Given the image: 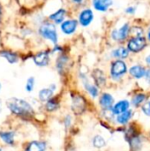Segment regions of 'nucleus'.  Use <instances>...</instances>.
I'll list each match as a JSON object with an SVG mask.
<instances>
[{
  "label": "nucleus",
  "mask_w": 150,
  "mask_h": 151,
  "mask_svg": "<svg viewBox=\"0 0 150 151\" xmlns=\"http://www.w3.org/2000/svg\"><path fill=\"white\" fill-rule=\"evenodd\" d=\"M4 106L11 116L24 121H31L36 116L35 107L25 98L10 97L4 101Z\"/></svg>",
  "instance_id": "nucleus-1"
},
{
  "label": "nucleus",
  "mask_w": 150,
  "mask_h": 151,
  "mask_svg": "<svg viewBox=\"0 0 150 151\" xmlns=\"http://www.w3.org/2000/svg\"><path fill=\"white\" fill-rule=\"evenodd\" d=\"M70 110L72 114L75 116H81L87 111L88 101L84 94L77 91H70Z\"/></svg>",
  "instance_id": "nucleus-2"
},
{
  "label": "nucleus",
  "mask_w": 150,
  "mask_h": 151,
  "mask_svg": "<svg viewBox=\"0 0 150 151\" xmlns=\"http://www.w3.org/2000/svg\"><path fill=\"white\" fill-rule=\"evenodd\" d=\"M79 79L81 83V86L85 91V93L92 99L98 98L100 95V88H97L93 81L89 79L87 73H84L82 71H80L79 73Z\"/></svg>",
  "instance_id": "nucleus-3"
},
{
  "label": "nucleus",
  "mask_w": 150,
  "mask_h": 151,
  "mask_svg": "<svg viewBox=\"0 0 150 151\" xmlns=\"http://www.w3.org/2000/svg\"><path fill=\"white\" fill-rule=\"evenodd\" d=\"M39 35L45 40L50 41L54 45L57 44L58 35L53 23H44L39 27Z\"/></svg>",
  "instance_id": "nucleus-4"
},
{
  "label": "nucleus",
  "mask_w": 150,
  "mask_h": 151,
  "mask_svg": "<svg viewBox=\"0 0 150 151\" xmlns=\"http://www.w3.org/2000/svg\"><path fill=\"white\" fill-rule=\"evenodd\" d=\"M62 106L61 96L58 94H55L50 99H49L46 103L42 104V108L43 111L48 114H53L57 112Z\"/></svg>",
  "instance_id": "nucleus-5"
},
{
  "label": "nucleus",
  "mask_w": 150,
  "mask_h": 151,
  "mask_svg": "<svg viewBox=\"0 0 150 151\" xmlns=\"http://www.w3.org/2000/svg\"><path fill=\"white\" fill-rule=\"evenodd\" d=\"M17 132L13 129L0 130V143L7 147H15L17 143Z\"/></svg>",
  "instance_id": "nucleus-6"
},
{
  "label": "nucleus",
  "mask_w": 150,
  "mask_h": 151,
  "mask_svg": "<svg viewBox=\"0 0 150 151\" xmlns=\"http://www.w3.org/2000/svg\"><path fill=\"white\" fill-rule=\"evenodd\" d=\"M127 72V66L126 64L121 60L117 59L114 62H112L111 65V77L114 81H118L124 74H126Z\"/></svg>",
  "instance_id": "nucleus-7"
},
{
  "label": "nucleus",
  "mask_w": 150,
  "mask_h": 151,
  "mask_svg": "<svg viewBox=\"0 0 150 151\" xmlns=\"http://www.w3.org/2000/svg\"><path fill=\"white\" fill-rule=\"evenodd\" d=\"M48 150V143L43 140H31L27 142L22 151H47Z\"/></svg>",
  "instance_id": "nucleus-8"
},
{
  "label": "nucleus",
  "mask_w": 150,
  "mask_h": 151,
  "mask_svg": "<svg viewBox=\"0 0 150 151\" xmlns=\"http://www.w3.org/2000/svg\"><path fill=\"white\" fill-rule=\"evenodd\" d=\"M70 65V58L65 54H59L56 59V70L60 75H64L69 69Z\"/></svg>",
  "instance_id": "nucleus-9"
},
{
  "label": "nucleus",
  "mask_w": 150,
  "mask_h": 151,
  "mask_svg": "<svg viewBox=\"0 0 150 151\" xmlns=\"http://www.w3.org/2000/svg\"><path fill=\"white\" fill-rule=\"evenodd\" d=\"M33 62L38 67H46L50 63V55L47 50H41L33 56Z\"/></svg>",
  "instance_id": "nucleus-10"
},
{
  "label": "nucleus",
  "mask_w": 150,
  "mask_h": 151,
  "mask_svg": "<svg viewBox=\"0 0 150 151\" xmlns=\"http://www.w3.org/2000/svg\"><path fill=\"white\" fill-rule=\"evenodd\" d=\"M147 45L146 38L143 36H134L128 42V50L132 52H139L142 50Z\"/></svg>",
  "instance_id": "nucleus-11"
},
{
  "label": "nucleus",
  "mask_w": 150,
  "mask_h": 151,
  "mask_svg": "<svg viewBox=\"0 0 150 151\" xmlns=\"http://www.w3.org/2000/svg\"><path fill=\"white\" fill-rule=\"evenodd\" d=\"M91 79L93 83L99 88L105 87L107 83V78L105 73L101 69H95L91 73Z\"/></svg>",
  "instance_id": "nucleus-12"
},
{
  "label": "nucleus",
  "mask_w": 150,
  "mask_h": 151,
  "mask_svg": "<svg viewBox=\"0 0 150 151\" xmlns=\"http://www.w3.org/2000/svg\"><path fill=\"white\" fill-rule=\"evenodd\" d=\"M78 20L76 19H67L64 20L60 24V29L64 35H72L75 33V31L78 28Z\"/></svg>",
  "instance_id": "nucleus-13"
},
{
  "label": "nucleus",
  "mask_w": 150,
  "mask_h": 151,
  "mask_svg": "<svg viewBox=\"0 0 150 151\" xmlns=\"http://www.w3.org/2000/svg\"><path fill=\"white\" fill-rule=\"evenodd\" d=\"M98 104L102 110H111L114 105V97L110 93H103L98 96Z\"/></svg>",
  "instance_id": "nucleus-14"
},
{
  "label": "nucleus",
  "mask_w": 150,
  "mask_h": 151,
  "mask_svg": "<svg viewBox=\"0 0 150 151\" xmlns=\"http://www.w3.org/2000/svg\"><path fill=\"white\" fill-rule=\"evenodd\" d=\"M130 32V27L129 24L123 25L119 29H114L111 33V37L114 41L121 42L126 39Z\"/></svg>",
  "instance_id": "nucleus-15"
},
{
  "label": "nucleus",
  "mask_w": 150,
  "mask_h": 151,
  "mask_svg": "<svg viewBox=\"0 0 150 151\" xmlns=\"http://www.w3.org/2000/svg\"><path fill=\"white\" fill-rule=\"evenodd\" d=\"M94 19V13L91 9H84L79 14L78 23L82 27H88Z\"/></svg>",
  "instance_id": "nucleus-16"
},
{
  "label": "nucleus",
  "mask_w": 150,
  "mask_h": 151,
  "mask_svg": "<svg viewBox=\"0 0 150 151\" xmlns=\"http://www.w3.org/2000/svg\"><path fill=\"white\" fill-rule=\"evenodd\" d=\"M55 95V93L50 90V88L49 87H44L42 88L38 92H37V101L41 104H43L44 103H46L49 99H50L53 96Z\"/></svg>",
  "instance_id": "nucleus-17"
},
{
  "label": "nucleus",
  "mask_w": 150,
  "mask_h": 151,
  "mask_svg": "<svg viewBox=\"0 0 150 151\" xmlns=\"http://www.w3.org/2000/svg\"><path fill=\"white\" fill-rule=\"evenodd\" d=\"M129 106H130V103L127 100H121V101H118V103L114 104V105L111 108V111L115 116H117V115H119V114L128 111Z\"/></svg>",
  "instance_id": "nucleus-18"
},
{
  "label": "nucleus",
  "mask_w": 150,
  "mask_h": 151,
  "mask_svg": "<svg viewBox=\"0 0 150 151\" xmlns=\"http://www.w3.org/2000/svg\"><path fill=\"white\" fill-rule=\"evenodd\" d=\"M0 57L4 58L11 65L17 64L19 61V57L17 53L11 51V50H0Z\"/></svg>",
  "instance_id": "nucleus-19"
},
{
  "label": "nucleus",
  "mask_w": 150,
  "mask_h": 151,
  "mask_svg": "<svg viewBox=\"0 0 150 151\" xmlns=\"http://www.w3.org/2000/svg\"><path fill=\"white\" fill-rule=\"evenodd\" d=\"M65 16H66V11L65 9L61 8V9H58L57 11H56L55 12L51 13L49 16V19L54 24H61L65 20Z\"/></svg>",
  "instance_id": "nucleus-20"
},
{
  "label": "nucleus",
  "mask_w": 150,
  "mask_h": 151,
  "mask_svg": "<svg viewBox=\"0 0 150 151\" xmlns=\"http://www.w3.org/2000/svg\"><path fill=\"white\" fill-rule=\"evenodd\" d=\"M112 3V0H93L94 8L99 12H106Z\"/></svg>",
  "instance_id": "nucleus-21"
},
{
  "label": "nucleus",
  "mask_w": 150,
  "mask_h": 151,
  "mask_svg": "<svg viewBox=\"0 0 150 151\" xmlns=\"http://www.w3.org/2000/svg\"><path fill=\"white\" fill-rule=\"evenodd\" d=\"M132 117H133V111L128 110V111H125L119 115H117L116 121L119 125H126L129 122V120L131 119Z\"/></svg>",
  "instance_id": "nucleus-22"
},
{
  "label": "nucleus",
  "mask_w": 150,
  "mask_h": 151,
  "mask_svg": "<svg viewBox=\"0 0 150 151\" xmlns=\"http://www.w3.org/2000/svg\"><path fill=\"white\" fill-rule=\"evenodd\" d=\"M62 123L64 126V128L66 131H70L74 124V118H73V114L72 113H66L64 115L63 119H62Z\"/></svg>",
  "instance_id": "nucleus-23"
},
{
  "label": "nucleus",
  "mask_w": 150,
  "mask_h": 151,
  "mask_svg": "<svg viewBox=\"0 0 150 151\" xmlns=\"http://www.w3.org/2000/svg\"><path fill=\"white\" fill-rule=\"evenodd\" d=\"M129 73L133 77H134L136 79H141L143 76H145L146 69L144 67H142L141 65H133V67L130 68Z\"/></svg>",
  "instance_id": "nucleus-24"
},
{
  "label": "nucleus",
  "mask_w": 150,
  "mask_h": 151,
  "mask_svg": "<svg viewBox=\"0 0 150 151\" xmlns=\"http://www.w3.org/2000/svg\"><path fill=\"white\" fill-rule=\"evenodd\" d=\"M111 55L113 58H118V59H124L126 58L129 55V50L124 47H119L114 50H112Z\"/></svg>",
  "instance_id": "nucleus-25"
},
{
  "label": "nucleus",
  "mask_w": 150,
  "mask_h": 151,
  "mask_svg": "<svg viewBox=\"0 0 150 151\" xmlns=\"http://www.w3.org/2000/svg\"><path fill=\"white\" fill-rule=\"evenodd\" d=\"M92 145L94 148L100 150V149H103V147L106 146V141L102 135L96 134L92 138Z\"/></svg>",
  "instance_id": "nucleus-26"
},
{
  "label": "nucleus",
  "mask_w": 150,
  "mask_h": 151,
  "mask_svg": "<svg viewBox=\"0 0 150 151\" xmlns=\"http://www.w3.org/2000/svg\"><path fill=\"white\" fill-rule=\"evenodd\" d=\"M35 84H36V80L34 76H30L27 79L26 83H25V91L28 94H31L34 92L35 88Z\"/></svg>",
  "instance_id": "nucleus-27"
},
{
  "label": "nucleus",
  "mask_w": 150,
  "mask_h": 151,
  "mask_svg": "<svg viewBox=\"0 0 150 151\" xmlns=\"http://www.w3.org/2000/svg\"><path fill=\"white\" fill-rule=\"evenodd\" d=\"M145 100H146V96L144 94H138L133 96V98L132 100V104L134 106H138L141 104H142Z\"/></svg>",
  "instance_id": "nucleus-28"
},
{
  "label": "nucleus",
  "mask_w": 150,
  "mask_h": 151,
  "mask_svg": "<svg viewBox=\"0 0 150 151\" xmlns=\"http://www.w3.org/2000/svg\"><path fill=\"white\" fill-rule=\"evenodd\" d=\"M142 111L144 112L145 115L150 117V101L147 102V103L143 105V107H142Z\"/></svg>",
  "instance_id": "nucleus-29"
},
{
  "label": "nucleus",
  "mask_w": 150,
  "mask_h": 151,
  "mask_svg": "<svg viewBox=\"0 0 150 151\" xmlns=\"http://www.w3.org/2000/svg\"><path fill=\"white\" fill-rule=\"evenodd\" d=\"M48 87H49V88H50V90H52L55 94H56V92L58 90V86H57V83H50Z\"/></svg>",
  "instance_id": "nucleus-30"
},
{
  "label": "nucleus",
  "mask_w": 150,
  "mask_h": 151,
  "mask_svg": "<svg viewBox=\"0 0 150 151\" xmlns=\"http://www.w3.org/2000/svg\"><path fill=\"white\" fill-rule=\"evenodd\" d=\"M4 108H5V106H4V102L0 98V115H2V114H3Z\"/></svg>",
  "instance_id": "nucleus-31"
},
{
  "label": "nucleus",
  "mask_w": 150,
  "mask_h": 151,
  "mask_svg": "<svg viewBox=\"0 0 150 151\" xmlns=\"http://www.w3.org/2000/svg\"><path fill=\"white\" fill-rule=\"evenodd\" d=\"M126 12H127V13H129V14H133L134 12H135V8L134 7H128L126 10Z\"/></svg>",
  "instance_id": "nucleus-32"
},
{
  "label": "nucleus",
  "mask_w": 150,
  "mask_h": 151,
  "mask_svg": "<svg viewBox=\"0 0 150 151\" xmlns=\"http://www.w3.org/2000/svg\"><path fill=\"white\" fill-rule=\"evenodd\" d=\"M145 76H146V79L147 81L150 82V69L146 70V73H145Z\"/></svg>",
  "instance_id": "nucleus-33"
},
{
  "label": "nucleus",
  "mask_w": 150,
  "mask_h": 151,
  "mask_svg": "<svg viewBox=\"0 0 150 151\" xmlns=\"http://www.w3.org/2000/svg\"><path fill=\"white\" fill-rule=\"evenodd\" d=\"M72 1L75 4H81L82 2H84V0H72Z\"/></svg>",
  "instance_id": "nucleus-34"
},
{
  "label": "nucleus",
  "mask_w": 150,
  "mask_h": 151,
  "mask_svg": "<svg viewBox=\"0 0 150 151\" xmlns=\"http://www.w3.org/2000/svg\"><path fill=\"white\" fill-rule=\"evenodd\" d=\"M146 62H147L149 65H150V55L147 57V58H146Z\"/></svg>",
  "instance_id": "nucleus-35"
},
{
  "label": "nucleus",
  "mask_w": 150,
  "mask_h": 151,
  "mask_svg": "<svg viewBox=\"0 0 150 151\" xmlns=\"http://www.w3.org/2000/svg\"><path fill=\"white\" fill-rule=\"evenodd\" d=\"M148 38H149V40L150 41V27L149 29V32H148Z\"/></svg>",
  "instance_id": "nucleus-36"
},
{
  "label": "nucleus",
  "mask_w": 150,
  "mask_h": 151,
  "mask_svg": "<svg viewBox=\"0 0 150 151\" xmlns=\"http://www.w3.org/2000/svg\"><path fill=\"white\" fill-rule=\"evenodd\" d=\"M2 88H3V85H2V83L0 82V92H1V90H2Z\"/></svg>",
  "instance_id": "nucleus-37"
},
{
  "label": "nucleus",
  "mask_w": 150,
  "mask_h": 151,
  "mask_svg": "<svg viewBox=\"0 0 150 151\" xmlns=\"http://www.w3.org/2000/svg\"><path fill=\"white\" fill-rule=\"evenodd\" d=\"M0 151H4V149H3V147L0 145Z\"/></svg>",
  "instance_id": "nucleus-38"
},
{
  "label": "nucleus",
  "mask_w": 150,
  "mask_h": 151,
  "mask_svg": "<svg viewBox=\"0 0 150 151\" xmlns=\"http://www.w3.org/2000/svg\"><path fill=\"white\" fill-rule=\"evenodd\" d=\"M0 16H1V10H0Z\"/></svg>",
  "instance_id": "nucleus-39"
}]
</instances>
